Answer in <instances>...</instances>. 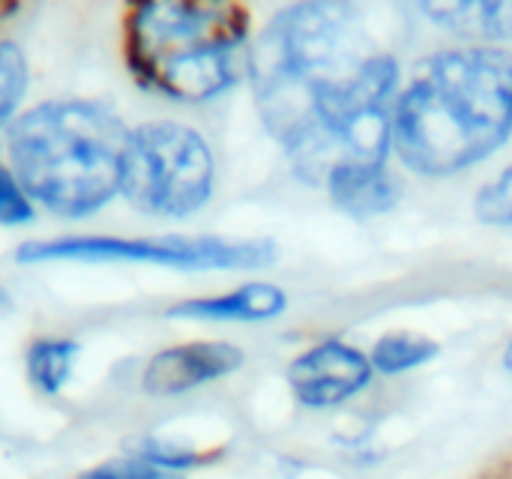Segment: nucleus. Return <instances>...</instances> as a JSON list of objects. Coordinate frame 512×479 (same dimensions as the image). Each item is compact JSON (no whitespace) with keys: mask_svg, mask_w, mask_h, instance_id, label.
I'll return each mask as SVG.
<instances>
[{"mask_svg":"<svg viewBox=\"0 0 512 479\" xmlns=\"http://www.w3.org/2000/svg\"><path fill=\"white\" fill-rule=\"evenodd\" d=\"M27 81H30V72H27V57L24 51L15 45V42H6L0 39V129L18 117V108H21V99L27 93Z\"/></svg>","mask_w":512,"mask_h":479,"instance_id":"4468645a","label":"nucleus"},{"mask_svg":"<svg viewBox=\"0 0 512 479\" xmlns=\"http://www.w3.org/2000/svg\"><path fill=\"white\" fill-rule=\"evenodd\" d=\"M33 216H36V204L18 183L15 171L0 162V225L18 228V225L33 222Z\"/></svg>","mask_w":512,"mask_h":479,"instance_id":"f3484780","label":"nucleus"},{"mask_svg":"<svg viewBox=\"0 0 512 479\" xmlns=\"http://www.w3.org/2000/svg\"><path fill=\"white\" fill-rule=\"evenodd\" d=\"M81 345L69 336L33 339L24 351V375L30 387L42 396H57L72 381Z\"/></svg>","mask_w":512,"mask_h":479,"instance_id":"f8f14e48","label":"nucleus"},{"mask_svg":"<svg viewBox=\"0 0 512 479\" xmlns=\"http://www.w3.org/2000/svg\"><path fill=\"white\" fill-rule=\"evenodd\" d=\"M129 456L135 459H144L156 468H165V471H174V474H183V471H192L204 462V456H198L195 450H186V447H177L171 441H162V438H138L129 450Z\"/></svg>","mask_w":512,"mask_h":479,"instance_id":"dca6fc26","label":"nucleus"},{"mask_svg":"<svg viewBox=\"0 0 512 479\" xmlns=\"http://www.w3.org/2000/svg\"><path fill=\"white\" fill-rule=\"evenodd\" d=\"M12 12H18V6H15V3H0V21H3V18H9Z\"/></svg>","mask_w":512,"mask_h":479,"instance_id":"6ab92c4d","label":"nucleus"},{"mask_svg":"<svg viewBox=\"0 0 512 479\" xmlns=\"http://www.w3.org/2000/svg\"><path fill=\"white\" fill-rule=\"evenodd\" d=\"M18 264H153L192 273L261 270L276 261L270 240L225 237H57L15 249Z\"/></svg>","mask_w":512,"mask_h":479,"instance_id":"423d86ee","label":"nucleus"},{"mask_svg":"<svg viewBox=\"0 0 512 479\" xmlns=\"http://www.w3.org/2000/svg\"><path fill=\"white\" fill-rule=\"evenodd\" d=\"M243 363L246 354L231 342H183L147 360L141 387L150 396H183L231 378L243 369Z\"/></svg>","mask_w":512,"mask_h":479,"instance_id":"6e6552de","label":"nucleus"},{"mask_svg":"<svg viewBox=\"0 0 512 479\" xmlns=\"http://www.w3.org/2000/svg\"><path fill=\"white\" fill-rule=\"evenodd\" d=\"M474 213L483 225L512 228V165L477 192Z\"/></svg>","mask_w":512,"mask_h":479,"instance_id":"2eb2a0df","label":"nucleus"},{"mask_svg":"<svg viewBox=\"0 0 512 479\" xmlns=\"http://www.w3.org/2000/svg\"><path fill=\"white\" fill-rule=\"evenodd\" d=\"M423 15H429L438 27L474 36V39H512V0H450V3H426Z\"/></svg>","mask_w":512,"mask_h":479,"instance_id":"9b49d317","label":"nucleus"},{"mask_svg":"<svg viewBox=\"0 0 512 479\" xmlns=\"http://www.w3.org/2000/svg\"><path fill=\"white\" fill-rule=\"evenodd\" d=\"M512 135V54L474 45L426 57L399 90L393 150L423 177L462 174Z\"/></svg>","mask_w":512,"mask_h":479,"instance_id":"f03ea898","label":"nucleus"},{"mask_svg":"<svg viewBox=\"0 0 512 479\" xmlns=\"http://www.w3.org/2000/svg\"><path fill=\"white\" fill-rule=\"evenodd\" d=\"M504 360H507V369L512 372V342H510V348H507V354H504Z\"/></svg>","mask_w":512,"mask_h":479,"instance_id":"aec40b11","label":"nucleus"},{"mask_svg":"<svg viewBox=\"0 0 512 479\" xmlns=\"http://www.w3.org/2000/svg\"><path fill=\"white\" fill-rule=\"evenodd\" d=\"M246 78L267 132L306 183L324 186L348 162L387 165L399 63L354 6L312 0L276 12L252 39Z\"/></svg>","mask_w":512,"mask_h":479,"instance_id":"f257e3e1","label":"nucleus"},{"mask_svg":"<svg viewBox=\"0 0 512 479\" xmlns=\"http://www.w3.org/2000/svg\"><path fill=\"white\" fill-rule=\"evenodd\" d=\"M78 479H183V474L156 468V465L126 453L120 459H111V462H102V465L84 471Z\"/></svg>","mask_w":512,"mask_h":479,"instance_id":"a211bd4d","label":"nucleus"},{"mask_svg":"<svg viewBox=\"0 0 512 479\" xmlns=\"http://www.w3.org/2000/svg\"><path fill=\"white\" fill-rule=\"evenodd\" d=\"M288 309V294L270 282H249L213 297L183 300L168 309V318L177 321H204V324H264L279 318Z\"/></svg>","mask_w":512,"mask_h":479,"instance_id":"1a4fd4ad","label":"nucleus"},{"mask_svg":"<svg viewBox=\"0 0 512 479\" xmlns=\"http://www.w3.org/2000/svg\"><path fill=\"white\" fill-rule=\"evenodd\" d=\"M129 129L93 99H48L21 111L6 129L12 171L33 204L84 219L111 204L123 186Z\"/></svg>","mask_w":512,"mask_h":479,"instance_id":"7ed1b4c3","label":"nucleus"},{"mask_svg":"<svg viewBox=\"0 0 512 479\" xmlns=\"http://www.w3.org/2000/svg\"><path fill=\"white\" fill-rule=\"evenodd\" d=\"M3 303H6V291L0 288V306H3Z\"/></svg>","mask_w":512,"mask_h":479,"instance_id":"412c9836","label":"nucleus"},{"mask_svg":"<svg viewBox=\"0 0 512 479\" xmlns=\"http://www.w3.org/2000/svg\"><path fill=\"white\" fill-rule=\"evenodd\" d=\"M249 24L237 3H135L123 18V60L144 93L204 105L249 75Z\"/></svg>","mask_w":512,"mask_h":479,"instance_id":"20e7f679","label":"nucleus"},{"mask_svg":"<svg viewBox=\"0 0 512 479\" xmlns=\"http://www.w3.org/2000/svg\"><path fill=\"white\" fill-rule=\"evenodd\" d=\"M441 354V345L420 333H387L381 336L372 351L369 363L381 375H408L414 369L429 366Z\"/></svg>","mask_w":512,"mask_h":479,"instance_id":"ddd939ff","label":"nucleus"},{"mask_svg":"<svg viewBox=\"0 0 512 479\" xmlns=\"http://www.w3.org/2000/svg\"><path fill=\"white\" fill-rule=\"evenodd\" d=\"M216 189V159L207 138L174 120L129 129L120 195L141 213L186 219L204 210Z\"/></svg>","mask_w":512,"mask_h":479,"instance_id":"39448f33","label":"nucleus"},{"mask_svg":"<svg viewBox=\"0 0 512 479\" xmlns=\"http://www.w3.org/2000/svg\"><path fill=\"white\" fill-rule=\"evenodd\" d=\"M324 189L330 201L354 219L384 216L399 204V183L393 180L387 165H339L327 174Z\"/></svg>","mask_w":512,"mask_h":479,"instance_id":"9d476101","label":"nucleus"},{"mask_svg":"<svg viewBox=\"0 0 512 479\" xmlns=\"http://www.w3.org/2000/svg\"><path fill=\"white\" fill-rule=\"evenodd\" d=\"M369 354L357 351L342 339H324L303 354H297L288 366V384L294 399L303 408H336L360 396L372 384Z\"/></svg>","mask_w":512,"mask_h":479,"instance_id":"0eeeda50","label":"nucleus"}]
</instances>
